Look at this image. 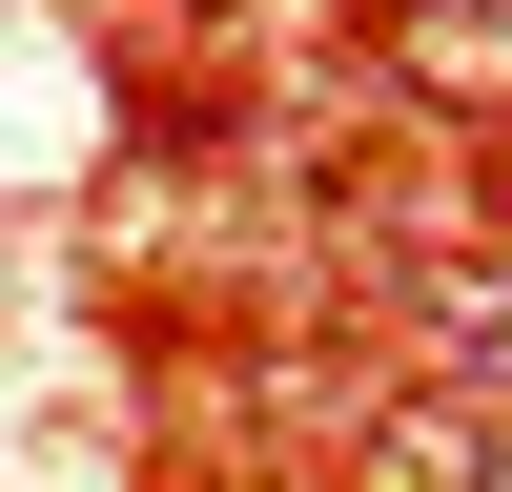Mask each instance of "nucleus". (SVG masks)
Wrapping results in <instances>:
<instances>
[{"mask_svg":"<svg viewBox=\"0 0 512 492\" xmlns=\"http://www.w3.org/2000/svg\"><path fill=\"white\" fill-rule=\"evenodd\" d=\"M390 62H410V82H451V103H512V21H410Z\"/></svg>","mask_w":512,"mask_h":492,"instance_id":"nucleus-1","label":"nucleus"}]
</instances>
